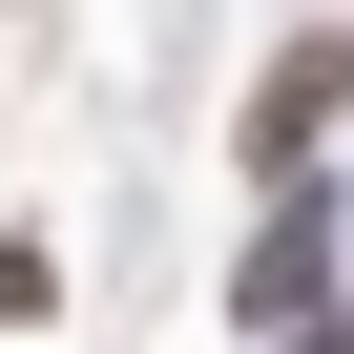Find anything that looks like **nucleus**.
I'll list each match as a JSON object with an SVG mask.
<instances>
[{"mask_svg":"<svg viewBox=\"0 0 354 354\" xmlns=\"http://www.w3.org/2000/svg\"><path fill=\"white\" fill-rule=\"evenodd\" d=\"M333 104H354V42L313 21V42H292V63L250 84V188H292V167H313V125H333Z\"/></svg>","mask_w":354,"mask_h":354,"instance_id":"f257e3e1","label":"nucleus"}]
</instances>
